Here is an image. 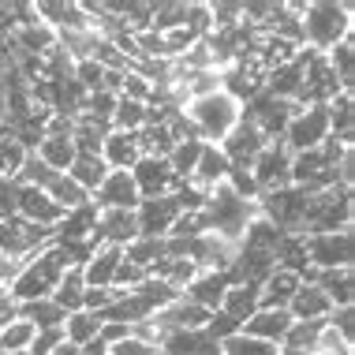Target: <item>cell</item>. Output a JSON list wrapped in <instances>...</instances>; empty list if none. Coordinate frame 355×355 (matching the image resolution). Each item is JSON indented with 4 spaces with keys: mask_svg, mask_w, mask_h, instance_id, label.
Masks as SVG:
<instances>
[{
    "mask_svg": "<svg viewBox=\"0 0 355 355\" xmlns=\"http://www.w3.org/2000/svg\"><path fill=\"white\" fill-rule=\"evenodd\" d=\"M90 202L98 209H135L142 198H139V187L131 180V172H109L101 180V187L90 195Z\"/></svg>",
    "mask_w": 355,
    "mask_h": 355,
    "instance_id": "e0dca14e",
    "label": "cell"
},
{
    "mask_svg": "<svg viewBox=\"0 0 355 355\" xmlns=\"http://www.w3.org/2000/svg\"><path fill=\"white\" fill-rule=\"evenodd\" d=\"M325 322H292V329H288V337L277 344V348H288L295 355H311L318 348V337H322Z\"/></svg>",
    "mask_w": 355,
    "mask_h": 355,
    "instance_id": "b9f144b4",
    "label": "cell"
},
{
    "mask_svg": "<svg viewBox=\"0 0 355 355\" xmlns=\"http://www.w3.org/2000/svg\"><path fill=\"white\" fill-rule=\"evenodd\" d=\"M68 176L79 184L86 195H94V191L101 187V180L109 176V168H105V161L98 157V153H75V161H71V168H68Z\"/></svg>",
    "mask_w": 355,
    "mask_h": 355,
    "instance_id": "d590c367",
    "label": "cell"
},
{
    "mask_svg": "<svg viewBox=\"0 0 355 355\" xmlns=\"http://www.w3.org/2000/svg\"><path fill=\"white\" fill-rule=\"evenodd\" d=\"M220 355H277V344L254 340L247 333H236V337L220 340Z\"/></svg>",
    "mask_w": 355,
    "mask_h": 355,
    "instance_id": "f6af8a7d",
    "label": "cell"
},
{
    "mask_svg": "<svg viewBox=\"0 0 355 355\" xmlns=\"http://www.w3.org/2000/svg\"><path fill=\"white\" fill-rule=\"evenodd\" d=\"M251 180L258 187V195H270V191H281L292 184V153L284 150V142H266L262 153L251 161Z\"/></svg>",
    "mask_w": 355,
    "mask_h": 355,
    "instance_id": "8fae6325",
    "label": "cell"
},
{
    "mask_svg": "<svg viewBox=\"0 0 355 355\" xmlns=\"http://www.w3.org/2000/svg\"><path fill=\"white\" fill-rule=\"evenodd\" d=\"M34 15L42 23H49L53 31H71V26H86V15H83V4H64V0H42L34 4Z\"/></svg>",
    "mask_w": 355,
    "mask_h": 355,
    "instance_id": "f546056e",
    "label": "cell"
},
{
    "mask_svg": "<svg viewBox=\"0 0 355 355\" xmlns=\"http://www.w3.org/2000/svg\"><path fill=\"white\" fill-rule=\"evenodd\" d=\"M139 139V153L142 157H168L172 146H176V135H172L168 120H153L142 131H135Z\"/></svg>",
    "mask_w": 355,
    "mask_h": 355,
    "instance_id": "d6a6232c",
    "label": "cell"
},
{
    "mask_svg": "<svg viewBox=\"0 0 355 355\" xmlns=\"http://www.w3.org/2000/svg\"><path fill=\"white\" fill-rule=\"evenodd\" d=\"M45 195H49L53 202L64 209V214H68V209H79V206L90 202V195H86V191H83L79 184H75L68 172H60V176H56L53 184H49V191H45Z\"/></svg>",
    "mask_w": 355,
    "mask_h": 355,
    "instance_id": "ee69618b",
    "label": "cell"
},
{
    "mask_svg": "<svg viewBox=\"0 0 355 355\" xmlns=\"http://www.w3.org/2000/svg\"><path fill=\"white\" fill-rule=\"evenodd\" d=\"M333 311L329 295L322 292L318 284L311 281V277H303V284L295 288L292 303H288V314H292V322H325Z\"/></svg>",
    "mask_w": 355,
    "mask_h": 355,
    "instance_id": "ffe728a7",
    "label": "cell"
},
{
    "mask_svg": "<svg viewBox=\"0 0 355 355\" xmlns=\"http://www.w3.org/2000/svg\"><path fill=\"white\" fill-rule=\"evenodd\" d=\"M281 142L292 157L322 146V142H329V112H325V105H300V109L292 112V120H288Z\"/></svg>",
    "mask_w": 355,
    "mask_h": 355,
    "instance_id": "52a82bcc",
    "label": "cell"
},
{
    "mask_svg": "<svg viewBox=\"0 0 355 355\" xmlns=\"http://www.w3.org/2000/svg\"><path fill=\"white\" fill-rule=\"evenodd\" d=\"M94 225H98V206L86 202L79 209H68V214L56 220L53 239H56V243H90V239H94Z\"/></svg>",
    "mask_w": 355,
    "mask_h": 355,
    "instance_id": "44dd1931",
    "label": "cell"
},
{
    "mask_svg": "<svg viewBox=\"0 0 355 355\" xmlns=\"http://www.w3.org/2000/svg\"><path fill=\"white\" fill-rule=\"evenodd\" d=\"M228 288H232V277H228V273H198L195 281H191V288L184 292V300L198 303L202 311L214 314L220 306V300H225Z\"/></svg>",
    "mask_w": 355,
    "mask_h": 355,
    "instance_id": "4316f807",
    "label": "cell"
},
{
    "mask_svg": "<svg viewBox=\"0 0 355 355\" xmlns=\"http://www.w3.org/2000/svg\"><path fill=\"white\" fill-rule=\"evenodd\" d=\"M184 116H187V123H191V131H195L198 142L220 146V142L228 139V131L243 120V105H239L236 98H228L225 90H217V94H209V98L187 101Z\"/></svg>",
    "mask_w": 355,
    "mask_h": 355,
    "instance_id": "7a4b0ae2",
    "label": "cell"
},
{
    "mask_svg": "<svg viewBox=\"0 0 355 355\" xmlns=\"http://www.w3.org/2000/svg\"><path fill=\"white\" fill-rule=\"evenodd\" d=\"M228 157L220 153V146H209V142H202V153H198V165L195 172H191V180L187 184L195 187V191H202V195H209V191H217V187H225V180H228Z\"/></svg>",
    "mask_w": 355,
    "mask_h": 355,
    "instance_id": "d6986e66",
    "label": "cell"
},
{
    "mask_svg": "<svg viewBox=\"0 0 355 355\" xmlns=\"http://www.w3.org/2000/svg\"><path fill=\"white\" fill-rule=\"evenodd\" d=\"M53 355H83V348H75V344H68V340H60L53 348Z\"/></svg>",
    "mask_w": 355,
    "mask_h": 355,
    "instance_id": "11a10c76",
    "label": "cell"
},
{
    "mask_svg": "<svg viewBox=\"0 0 355 355\" xmlns=\"http://www.w3.org/2000/svg\"><path fill=\"white\" fill-rule=\"evenodd\" d=\"M217 90H225V86H220V71H187L191 101H195V98H209V94H217Z\"/></svg>",
    "mask_w": 355,
    "mask_h": 355,
    "instance_id": "bcb514c9",
    "label": "cell"
},
{
    "mask_svg": "<svg viewBox=\"0 0 355 355\" xmlns=\"http://www.w3.org/2000/svg\"><path fill=\"white\" fill-rule=\"evenodd\" d=\"M109 355H161V348H153V344H146V340H139V337H123V340H116L109 348Z\"/></svg>",
    "mask_w": 355,
    "mask_h": 355,
    "instance_id": "681fc988",
    "label": "cell"
},
{
    "mask_svg": "<svg viewBox=\"0 0 355 355\" xmlns=\"http://www.w3.org/2000/svg\"><path fill=\"white\" fill-rule=\"evenodd\" d=\"M83 300H86L83 266H75V270H64L60 284H56V292H53V303L60 306L64 314H75V311H83Z\"/></svg>",
    "mask_w": 355,
    "mask_h": 355,
    "instance_id": "e575fe53",
    "label": "cell"
},
{
    "mask_svg": "<svg viewBox=\"0 0 355 355\" xmlns=\"http://www.w3.org/2000/svg\"><path fill=\"white\" fill-rule=\"evenodd\" d=\"M161 355H220V340L209 337L206 329L168 333L165 344H161Z\"/></svg>",
    "mask_w": 355,
    "mask_h": 355,
    "instance_id": "83f0119b",
    "label": "cell"
},
{
    "mask_svg": "<svg viewBox=\"0 0 355 355\" xmlns=\"http://www.w3.org/2000/svg\"><path fill=\"white\" fill-rule=\"evenodd\" d=\"M314 284L329 295L333 306H352V295H355V281H352V270H325V273H306Z\"/></svg>",
    "mask_w": 355,
    "mask_h": 355,
    "instance_id": "836d02e7",
    "label": "cell"
},
{
    "mask_svg": "<svg viewBox=\"0 0 355 355\" xmlns=\"http://www.w3.org/2000/svg\"><path fill=\"white\" fill-rule=\"evenodd\" d=\"M98 333H101V314L94 311H75L64 318V340L75 344V348H86L90 340H98Z\"/></svg>",
    "mask_w": 355,
    "mask_h": 355,
    "instance_id": "8d00e7d4",
    "label": "cell"
},
{
    "mask_svg": "<svg viewBox=\"0 0 355 355\" xmlns=\"http://www.w3.org/2000/svg\"><path fill=\"white\" fill-rule=\"evenodd\" d=\"M311 355H352V348H314Z\"/></svg>",
    "mask_w": 355,
    "mask_h": 355,
    "instance_id": "9f6ffc18",
    "label": "cell"
},
{
    "mask_svg": "<svg viewBox=\"0 0 355 355\" xmlns=\"http://www.w3.org/2000/svg\"><path fill=\"white\" fill-rule=\"evenodd\" d=\"M344 228H352V191H348V187H329V191L311 195L303 236L344 232Z\"/></svg>",
    "mask_w": 355,
    "mask_h": 355,
    "instance_id": "8992f818",
    "label": "cell"
},
{
    "mask_svg": "<svg viewBox=\"0 0 355 355\" xmlns=\"http://www.w3.org/2000/svg\"><path fill=\"white\" fill-rule=\"evenodd\" d=\"M139 236V220H135V209H98V225H94V247H123Z\"/></svg>",
    "mask_w": 355,
    "mask_h": 355,
    "instance_id": "4fadbf2b",
    "label": "cell"
},
{
    "mask_svg": "<svg viewBox=\"0 0 355 355\" xmlns=\"http://www.w3.org/2000/svg\"><path fill=\"white\" fill-rule=\"evenodd\" d=\"M180 202L176 195H161V198H142L135 206V220H139V236H157L165 239L172 232V225L180 220Z\"/></svg>",
    "mask_w": 355,
    "mask_h": 355,
    "instance_id": "5bb4252c",
    "label": "cell"
},
{
    "mask_svg": "<svg viewBox=\"0 0 355 355\" xmlns=\"http://www.w3.org/2000/svg\"><path fill=\"white\" fill-rule=\"evenodd\" d=\"M306 206H311V195L300 187H292V184L281 187V191H270V195H258V214L284 236H303Z\"/></svg>",
    "mask_w": 355,
    "mask_h": 355,
    "instance_id": "5b68a950",
    "label": "cell"
},
{
    "mask_svg": "<svg viewBox=\"0 0 355 355\" xmlns=\"http://www.w3.org/2000/svg\"><path fill=\"white\" fill-rule=\"evenodd\" d=\"M352 146H337V142H322V146L295 153L292 157V187L306 191V195H318V191L340 187L337 184V168H340V153Z\"/></svg>",
    "mask_w": 355,
    "mask_h": 355,
    "instance_id": "3957f363",
    "label": "cell"
},
{
    "mask_svg": "<svg viewBox=\"0 0 355 355\" xmlns=\"http://www.w3.org/2000/svg\"><path fill=\"white\" fill-rule=\"evenodd\" d=\"M131 180L139 187V198H161V195H176L180 180L172 176L165 157H139V165L131 168Z\"/></svg>",
    "mask_w": 355,
    "mask_h": 355,
    "instance_id": "9a60e30c",
    "label": "cell"
},
{
    "mask_svg": "<svg viewBox=\"0 0 355 355\" xmlns=\"http://www.w3.org/2000/svg\"><path fill=\"white\" fill-rule=\"evenodd\" d=\"M165 254H168V236L165 239H157V236H135L128 247H123V258H128L131 266H139V270H146V273Z\"/></svg>",
    "mask_w": 355,
    "mask_h": 355,
    "instance_id": "1f68e13d",
    "label": "cell"
},
{
    "mask_svg": "<svg viewBox=\"0 0 355 355\" xmlns=\"http://www.w3.org/2000/svg\"><path fill=\"white\" fill-rule=\"evenodd\" d=\"M300 284H303L300 273L281 270V266H277V270L258 284V303L270 306V311H288V303H292V295H295V288H300Z\"/></svg>",
    "mask_w": 355,
    "mask_h": 355,
    "instance_id": "cb8c5ba5",
    "label": "cell"
},
{
    "mask_svg": "<svg viewBox=\"0 0 355 355\" xmlns=\"http://www.w3.org/2000/svg\"><path fill=\"white\" fill-rule=\"evenodd\" d=\"M34 157L45 161L53 172H68L75 161V142H71V135H42L34 146Z\"/></svg>",
    "mask_w": 355,
    "mask_h": 355,
    "instance_id": "4dcf8cb0",
    "label": "cell"
},
{
    "mask_svg": "<svg viewBox=\"0 0 355 355\" xmlns=\"http://www.w3.org/2000/svg\"><path fill=\"white\" fill-rule=\"evenodd\" d=\"M19 273H23V262H19V258L0 254V288H4V292H12V284L19 281Z\"/></svg>",
    "mask_w": 355,
    "mask_h": 355,
    "instance_id": "816d5d0a",
    "label": "cell"
},
{
    "mask_svg": "<svg viewBox=\"0 0 355 355\" xmlns=\"http://www.w3.org/2000/svg\"><path fill=\"white\" fill-rule=\"evenodd\" d=\"M60 277H64V262L56 258L53 243H49L42 254H34V258H26V262H23V273H19V281L12 284V292H8V295H12L15 306L37 303V300H53Z\"/></svg>",
    "mask_w": 355,
    "mask_h": 355,
    "instance_id": "277c9868",
    "label": "cell"
},
{
    "mask_svg": "<svg viewBox=\"0 0 355 355\" xmlns=\"http://www.w3.org/2000/svg\"><path fill=\"white\" fill-rule=\"evenodd\" d=\"M288 329H292V314H288V311L258 306L254 318H247L239 333H247V337H254V340H266V344H281L288 337Z\"/></svg>",
    "mask_w": 355,
    "mask_h": 355,
    "instance_id": "603a6c76",
    "label": "cell"
},
{
    "mask_svg": "<svg viewBox=\"0 0 355 355\" xmlns=\"http://www.w3.org/2000/svg\"><path fill=\"white\" fill-rule=\"evenodd\" d=\"M300 109V105H292V101H281V98H273V94H258V98H251L243 105V120L247 123H254L258 131H262V139L266 142H277L284 135V128H288V120H292V112Z\"/></svg>",
    "mask_w": 355,
    "mask_h": 355,
    "instance_id": "7c38bea8",
    "label": "cell"
},
{
    "mask_svg": "<svg viewBox=\"0 0 355 355\" xmlns=\"http://www.w3.org/2000/svg\"><path fill=\"white\" fill-rule=\"evenodd\" d=\"M198 153H202V142L198 139H180L176 146H172V153H168V168H172V176L180 180V184H187L191 180V172H195V165H198Z\"/></svg>",
    "mask_w": 355,
    "mask_h": 355,
    "instance_id": "60d3db41",
    "label": "cell"
},
{
    "mask_svg": "<svg viewBox=\"0 0 355 355\" xmlns=\"http://www.w3.org/2000/svg\"><path fill=\"white\" fill-rule=\"evenodd\" d=\"M120 262H123V251H116V247H94L90 258L83 262V281H86V288H112Z\"/></svg>",
    "mask_w": 355,
    "mask_h": 355,
    "instance_id": "d4e9b609",
    "label": "cell"
},
{
    "mask_svg": "<svg viewBox=\"0 0 355 355\" xmlns=\"http://www.w3.org/2000/svg\"><path fill=\"white\" fill-rule=\"evenodd\" d=\"M34 325L26 318H15L0 325V355H15V352H31V340H34Z\"/></svg>",
    "mask_w": 355,
    "mask_h": 355,
    "instance_id": "7bdbcfd3",
    "label": "cell"
},
{
    "mask_svg": "<svg viewBox=\"0 0 355 355\" xmlns=\"http://www.w3.org/2000/svg\"><path fill=\"white\" fill-rule=\"evenodd\" d=\"M325 325H329L333 333H337V337H344L352 344V329H355V311L352 306H333L329 311V318H325Z\"/></svg>",
    "mask_w": 355,
    "mask_h": 355,
    "instance_id": "c3c4849f",
    "label": "cell"
},
{
    "mask_svg": "<svg viewBox=\"0 0 355 355\" xmlns=\"http://www.w3.org/2000/svg\"><path fill=\"white\" fill-rule=\"evenodd\" d=\"M131 333V325H120V322H101V333H98V340L105 344V348H112L116 340H123Z\"/></svg>",
    "mask_w": 355,
    "mask_h": 355,
    "instance_id": "f5cc1de1",
    "label": "cell"
},
{
    "mask_svg": "<svg viewBox=\"0 0 355 355\" xmlns=\"http://www.w3.org/2000/svg\"><path fill=\"white\" fill-rule=\"evenodd\" d=\"M139 139L128 135V131H109L101 139V161L109 172H131L139 165Z\"/></svg>",
    "mask_w": 355,
    "mask_h": 355,
    "instance_id": "7402d4cb",
    "label": "cell"
},
{
    "mask_svg": "<svg viewBox=\"0 0 355 355\" xmlns=\"http://www.w3.org/2000/svg\"><path fill=\"white\" fill-rule=\"evenodd\" d=\"M4 120H8V86L0 79V128H4Z\"/></svg>",
    "mask_w": 355,
    "mask_h": 355,
    "instance_id": "db71d44e",
    "label": "cell"
},
{
    "mask_svg": "<svg viewBox=\"0 0 355 355\" xmlns=\"http://www.w3.org/2000/svg\"><path fill=\"white\" fill-rule=\"evenodd\" d=\"M258 288L254 284H232L225 292V300H220V306H217V314H225L228 322L236 325V329H243V322L247 318H254V311H258Z\"/></svg>",
    "mask_w": 355,
    "mask_h": 355,
    "instance_id": "484cf974",
    "label": "cell"
},
{
    "mask_svg": "<svg viewBox=\"0 0 355 355\" xmlns=\"http://www.w3.org/2000/svg\"><path fill=\"white\" fill-rule=\"evenodd\" d=\"M146 270H139V266H131L128 258L120 262V270H116V281H112V292H135V288L146 281Z\"/></svg>",
    "mask_w": 355,
    "mask_h": 355,
    "instance_id": "7dc6e473",
    "label": "cell"
},
{
    "mask_svg": "<svg viewBox=\"0 0 355 355\" xmlns=\"http://www.w3.org/2000/svg\"><path fill=\"white\" fill-rule=\"evenodd\" d=\"M266 146V139H262V131L254 128V123H247V120H239L232 131H228V139L220 142V153L228 157V165H236V168H251V161L262 153Z\"/></svg>",
    "mask_w": 355,
    "mask_h": 355,
    "instance_id": "2e32d148",
    "label": "cell"
},
{
    "mask_svg": "<svg viewBox=\"0 0 355 355\" xmlns=\"http://www.w3.org/2000/svg\"><path fill=\"white\" fill-rule=\"evenodd\" d=\"M303 60V90H300V105H329L337 94H344L337 86V75H333L325 53L314 49H300Z\"/></svg>",
    "mask_w": 355,
    "mask_h": 355,
    "instance_id": "30bf717a",
    "label": "cell"
},
{
    "mask_svg": "<svg viewBox=\"0 0 355 355\" xmlns=\"http://www.w3.org/2000/svg\"><path fill=\"white\" fill-rule=\"evenodd\" d=\"M49 243H53V228L31 225V220H23V217L0 220V254L26 262V258L42 254Z\"/></svg>",
    "mask_w": 355,
    "mask_h": 355,
    "instance_id": "9c48e42d",
    "label": "cell"
},
{
    "mask_svg": "<svg viewBox=\"0 0 355 355\" xmlns=\"http://www.w3.org/2000/svg\"><path fill=\"white\" fill-rule=\"evenodd\" d=\"M352 258H355L352 228H344V232H318V236H306V266H311V273L352 270Z\"/></svg>",
    "mask_w": 355,
    "mask_h": 355,
    "instance_id": "ba28073f",
    "label": "cell"
},
{
    "mask_svg": "<svg viewBox=\"0 0 355 355\" xmlns=\"http://www.w3.org/2000/svg\"><path fill=\"white\" fill-rule=\"evenodd\" d=\"M146 123H150V109H146V105L116 98V109H112V120H109L112 131H128V135H135V131H142Z\"/></svg>",
    "mask_w": 355,
    "mask_h": 355,
    "instance_id": "ab89813d",
    "label": "cell"
},
{
    "mask_svg": "<svg viewBox=\"0 0 355 355\" xmlns=\"http://www.w3.org/2000/svg\"><path fill=\"white\" fill-rule=\"evenodd\" d=\"M15 191H19L15 180H4V176H0V220L15 217Z\"/></svg>",
    "mask_w": 355,
    "mask_h": 355,
    "instance_id": "f907efd6",
    "label": "cell"
},
{
    "mask_svg": "<svg viewBox=\"0 0 355 355\" xmlns=\"http://www.w3.org/2000/svg\"><path fill=\"white\" fill-rule=\"evenodd\" d=\"M325 60H329L333 75H337V86L344 94H352V86H355V37L340 42L337 49H329V53H325Z\"/></svg>",
    "mask_w": 355,
    "mask_h": 355,
    "instance_id": "f35d334b",
    "label": "cell"
},
{
    "mask_svg": "<svg viewBox=\"0 0 355 355\" xmlns=\"http://www.w3.org/2000/svg\"><path fill=\"white\" fill-rule=\"evenodd\" d=\"M15 314H19V318H26L34 329H64V318H68V314H64L53 300L23 303V306H15Z\"/></svg>",
    "mask_w": 355,
    "mask_h": 355,
    "instance_id": "74e56055",
    "label": "cell"
},
{
    "mask_svg": "<svg viewBox=\"0 0 355 355\" xmlns=\"http://www.w3.org/2000/svg\"><path fill=\"white\" fill-rule=\"evenodd\" d=\"M329 139L337 146H355V109H352V94H337L329 105Z\"/></svg>",
    "mask_w": 355,
    "mask_h": 355,
    "instance_id": "f1b7e54d",
    "label": "cell"
},
{
    "mask_svg": "<svg viewBox=\"0 0 355 355\" xmlns=\"http://www.w3.org/2000/svg\"><path fill=\"white\" fill-rule=\"evenodd\" d=\"M300 34H303V49H314V53L337 49L340 42L355 37L352 4H337V0L300 4Z\"/></svg>",
    "mask_w": 355,
    "mask_h": 355,
    "instance_id": "6da1fadb",
    "label": "cell"
},
{
    "mask_svg": "<svg viewBox=\"0 0 355 355\" xmlns=\"http://www.w3.org/2000/svg\"><path fill=\"white\" fill-rule=\"evenodd\" d=\"M15 217L31 220V225H42V228H56V220L64 217V209L53 202L45 191L37 187H19L15 191Z\"/></svg>",
    "mask_w": 355,
    "mask_h": 355,
    "instance_id": "ac0fdd59",
    "label": "cell"
}]
</instances>
